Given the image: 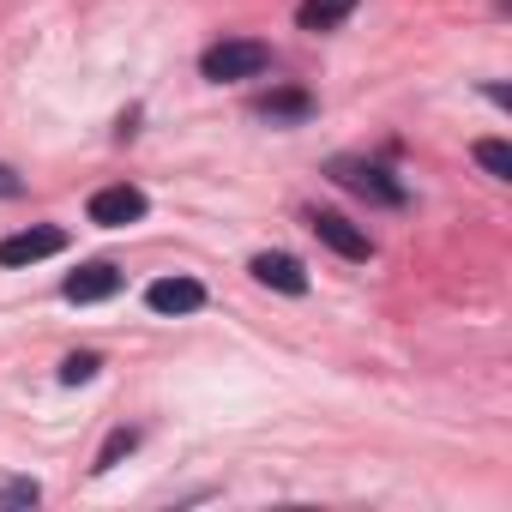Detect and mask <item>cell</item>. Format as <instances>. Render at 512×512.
Segmentation results:
<instances>
[{
    "mask_svg": "<svg viewBox=\"0 0 512 512\" xmlns=\"http://www.w3.org/2000/svg\"><path fill=\"white\" fill-rule=\"evenodd\" d=\"M253 115L272 121V127H302V121L314 115V97H308V91H296V85H284V91H266L260 103H253Z\"/></svg>",
    "mask_w": 512,
    "mask_h": 512,
    "instance_id": "cell-9",
    "label": "cell"
},
{
    "mask_svg": "<svg viewBox=\"0 0 512 512\" xmlns=\"http://www.w3.org/2000/svg\"><path fill=\"white\" fill-rule=\"evenodd\" d=\"M67 253V229L55 223H37V229H19V235H0V266H37V260H55Z\"/></svg>",
    "mask_w": 512,
    "mask_h": 512,
    "instance_id": "cell-5",
    "label": "cell"
},
{
    "mask_svg": "<svg viewBox=\"0 0 512 512\" xmlns=\"http://www.w3.org/2000/svg\"><path fill=\"white\" fill-rule=\"evenodd\" d=\"M25 193V181H19V169H7V163H0V199H19Z\"/></svg>",
    "mask_w": 512,
    "mask_h": 512,
    "instance_id": "cell-15",
    "label": "cell"
},
{
    "mask_svg": "<svg viewBox=\"0 0 512 512\" xmlns=\"http://www.w3.org/2000/svg\"><path fill=\"white\" fill-rule=\"evenodd\" d=\"M356 7H362V0H302V7H296V25L320 37V31H338Z\"/></svg>",
    "mask_w": 512,
    "mask_h": 512,
    "instance_id": "cell-10",
    "label": "cell"
},
{
    "mask_svg": "<svg viewBox=\"0 0 512 512\" xmlns=\"http://www.w3.org/2000/svg\"><path fill=\"white\" fill-rule=\"evenodd\" d=\"M43 500V488L31 482V476H13V482H0V506H37Z\"/></svg>",
    "mask_w": 512,
    "mask_h": 512,
    "instance_id": "cell-14",
    "label": "cell"
},
{
    "mask_svg": "<svg viewBox=\"0 0 512 512\" xmlns=\"http://www.w3.org/2000/svg\"><path fill=\"white\" fill-rule=\"evenodd\" d=\"M302 223L320 235V247H332L338 260H350V266H368L374 260V241H368V229H356L350 217H338V211H302Z\"/></svg>",
    "mask_w": 512,
    "mask_h": 512,
    "instance_id": "cell-3",
    "label": "cell"
},
{
    "mask_svg": "<svg viewBox=\"0 0 512 512\" xmlns=\"http://www.w3.org/2000/svg\"><path fill=\"white\" fill-rule=\"evenodd\" d=\"M253 284H266V290H284V296H308V266L296 260V253H253L247 260Z\"/></svg>",
    "mask_w": 512,
    "mask_h": 512,
    "instance_id": "cell-6",
    "label": "cell"
},
{
    "mask_svg": "<svg viewBox=\"0 0 512 512\" xmlns=\"http://www.w3.org/2000/svg\"><path fill=\"white\" fill-rule=\"evenodd\" d=\"M145 308L151 314H199L205 308V284L199 278H157L145 290Z\"/></svg>",
    "mask_w": 512,
    "mask_h": 512,
    "instance_id": "cell-8",
    "label": "cell"
},
{
    "mask_svg": "<svg viewBox=\"0 0 512 512\" xmlns=\"http://www.w3.org/2000/svg\"><path fill=\"white\" fill-rule=\"evenodd\" d=\"M97 374H103V356H97V350H79V356L61 362V386H85V380H97Z\"/></svg>",
    "mask_w": 512,
    "mask_h": 512,
    "instance_id": "cell-13",
    "label": "cell"
},
{
    "mask_svg": "<svg viewBox=\"0 0 512 512\" xmlns=\"http://www.w3.org/2000/svg\"><path fill=\"white\" fill-rule=\"evenodd\" d=\"M326 175H332L344 193H356V199H368V205H380V211H404V205H410L404 181H392V169H380V163H368V157H332Z\"/></svg>",
    "mask_w": 512,
    "mask_h": 512,
    "instance_id": "cell-1",
    "label": "cell"
},
{
    "mask_svg": "<svg viewBox=\"0 0 512 512\" xmlns=\"http://www.w3.org/2000/svg\"><path fill=\"white\" fill-rule=\"evenodd\" d=\"M470 157H476L494 181H512V145H506V139H476V145H470Z\"/></svg>",
    "mask_w": 512,
    "mask_h": 512,
    "instance_id": "cell-11",
    "label": "cell"
},
{
    "mask_svg": "<svg viewBox=\"0 0 512 512\" xmlns=\"http://www.w3.org/2000/svg\"><path fill=\"white\" fill-rule=\"evenodd\" d=\"M133 446H139V428H115V434L103 440V452H97V464H91V470H97V476H103V470H115Z\"/></svg>",
    "mask_w": 512,
    "mask_h": 512,
    "instance_id": "cell-12",
    "label": "cell"
},
{
    "mask_svg": "<svg viewBox=\"0 0 512 512\" xmlns=\"http://www.w3.org/2000/svg\"><path fill=\"white\" fill-rule=\"evenodd\" d=\"M199 73L211 85H241V79H260L272 73V49L266 43H253V37H229V43H211L199 55Z\"/></svg>",
    "mask_w": 512,
    "mask_h": 512,
    "instance_id": "cell-2",
    "label": "cell"
},
{
    "mask_svg": "<svg viewBox=\"0 0 512 512\" xmlns=\"http://www.w3.org/2000/svg\"><path fill=\"white\" fill-rule=\"evenodd\" d=\"M145 211H151V199H145V187H133V181L97 187V193H91V205H85V217H91L97 229H127V223H139Z\"/></svg>",
    "mask_w": 512,
    "mask_h": 512,
    "instance_id": "cell-4",
    "label": "cell"
},
{
    "mask_svg": "<svg viewBox=\"0 0 512 512\" xmlns=\"http://www.w3.org/2000/svg\"><path fill=\"white\" fill-rule=\"evenodd\" d=\"M121 290V272L109 266V260H91V266H79L67 284H61V296L73 302V308H91V302H109Z\"/></svg>",
    "mask_w": 512,
    "mask_h": 512,
    "instance_id": "cell-7",
    "label": "cell"
}]
</instances>
